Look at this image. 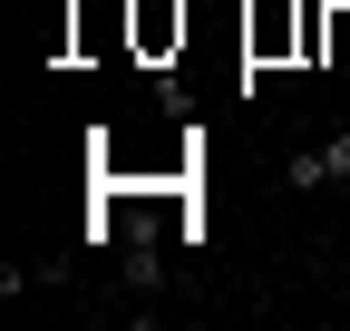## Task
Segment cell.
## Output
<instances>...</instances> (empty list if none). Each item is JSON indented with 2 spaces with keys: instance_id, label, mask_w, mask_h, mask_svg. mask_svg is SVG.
Returning a JSON list of instances; mask_svg holds the SVG:
<instances>
[{
  "instance_id": "obj_1",
  "label": "cell",
  "mask_w": 350,
  "mask_h": 331,
  "mask_svg": "<svg viewBox=\"0 0 350 331\" xmlns=\"http://www.w3.org/2000/svg\"><path fill=\"white\" fill-rule=\"evenodd\" d=\"M282 185H292V195H321V185H350V127H340L331 146H301V156L282 166Z\"/></svg>"
},
{
  "instance_id": "obj_2",
  "label": "cell",
  "mask_w": 350,
  "mask_h": 331,
  "mask_svg": "<svg viewBox=\"0 0 350 331\" xmlns=\"http://www.w3.org/2000/svg\"><path fill=\"white\" fill-rule=\"evenodd\" d=\"M137 39H146V49L185 39V10H175V0H137Z\"/></svg>"
}]
</instances>
